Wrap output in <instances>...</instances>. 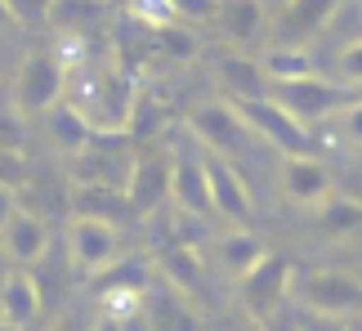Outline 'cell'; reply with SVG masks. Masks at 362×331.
Here are the masks:
<instances>
[{"label": "cell", "instance_id": "cell-1", "mask_svg": "<svg viewBox=\"0 0 362 331\" xmlns=\"http://www.w3.org/2000/svg\"><path fill=\"white\" fill-rule=\"evenodd\" d=\"M291 305L317 318H362V278L344 269H309L291 282Z\"/></svg>", "mask_w": 362, "mask_h": 331}, {"label": "cell", "instance_id": "cell-2", "mask_svg": "<svg viewBox=\"0 0 362 331\" xmlns=\"http://www.w3.org/2000/svg\"><path fill=\"white\" fill-rule=\"evenodd\" d=\"M269 99L282 103L286 112L296 117L304 130H309V126H317V121H327V117H340L344 108L358 99V94H349V86H340V81L309 76V81H286V86H273Z\"/></svg>", "mask_w": 362, "mask_h": 331}, {"label": "cell", "instance_id": "cell-3", "mask_svg": "<svg viewBox=\"0 0 362 331\" xmlns=\"http://www.w3.org/2000/svg\"><path fill=\"white\" fill-rule=\"evenodd\" d=\"M291 282H296V265H291L282 251H269L238 282V300L255 323H269V318H277L282 300H291Z\"/></svg>", "mask_w": 362, "mask_h": 331}, {"label": "cell", "instance_id": "cell-4", "mask_svg": "<svg viewBox=\"0 0 362 331\" xmlns=\"http://www.w3.org/2000/svg\"><path fill=\"white\" fill-rule=\"evenodd\" d=\"M134 161L130 157V134H94V144L76 157V184L81 188H130V175H134Z\"/></svg>", "mask_w": 362, "mask_h": 331}, {"label": "cell", "instance_id": "cell-5", "mask_svg": "<svg viewBox=\"0 0 362 331\" xmlns=\"http://www.w3.org/2000/svg\"><path fill=\"white\" fill-rule=\"evenodd\" d=\"M63 90H67L63 59L49 50H32L18 67V81H13V103H18V112H49L63 99Z\"/></svg>", "mask_w": 362, "mask_h": 331}, {"label": "cell", "instance_id": "cell-6", "mask_svg": "<svg viewBox=\"0 0 362 331\" xmlns=\"http://www.w3.org/2000/svg\"><path fill=\"white\" fill-rule=\"evenodd\" d=\"M233 103H238V112L246 117V126H250L255 139L273 144L277 153H286V157H309V148H313L309 130H304L282 103H273V99H233Z\"/></svg>", "mask_w": 362, "mask_h": 331}, {"label": "cell", "instance_id": "cell-7", "mask_svg": "<svg viewBox=\"0 0 362 331\" xmlns=\"http://www.w3.org/2000/svg\"><path fill=\"white\" fill-rule=\"evenodd\" d=\"M188 130H192V139H197L206 153H219V157H228V153H242V148L255 139L246 126V117L238 112V103H202V108H192L188 112Z\"/></svg>", "mask_w": 362, "mask_h": 331}, {"label": "cell", "instance_id": "cell-8", "mask_svg": "<svg viewBox=\"0 0 362 331\" xmlns=\"http://www.w3.org/2000/svg\"><path fill=\"white\" fill-rule=\"evenodd\" d=\"M144 313H148L152 331H206L202 309L192 305V296H188V291H179V286H170L165 278L148 286V296H144Z\"/></svg>", "mask_w": 362, "mask_h": 331}, {"label": "cell", "instance_id": "cell-9", "mask_svg": "<svg viewBox=\"0 0 362 331\" xmlns=\"http://www.w3.org/2000/svg\"><path fill=\"white\" fill-rule=\"evenodd\" d=\"M67 246H72V260L90 273H103L107 265H117V224H103V219H86L76 215L72 228H67Z\"/></svg>", "mask_w": 362, "mask_h": 331}, {"label": "cell", "instance_id": "cell-10", "mask_svg": "<svg viewBox=\"0 0 362 331\" xmlns=\"http://www.w3.org/2000/svg\"><path fill=\"white\" fill-rule=\"evenodd\" d=\"M175 188V157H161V153H144L134 161V175H130V188H125V197L139 215H152L157 206L170 197Z\"/></svg>", "mask_w": 362, "mask_h": 331}, {"label": "cell", "instance_id": "cell-11", "mask_svg": "<svg viewBox=\"0 0 362 331\" xmlns=\"http://www.w3.org/2000/svg\"><path fill=\"white\" fill-rule=\"evenodd\" d=\"M175 206L184 215H211L215 202H211V179H206V157L202 153H188L179 148L175 153V188H170Z\"/></svg>", "mask_w": 362, "mask_h": 331}, {"label": "cell", "instance_id": "cell-12", "mask_svg": "<svg viewBox=\"0 0 362 331\" xmlns=\"http://www.w3.org/2000/svg\"><path fill=\"white\" fill-rule=\"evenodd\" d=\"M206 157V179H211V202L219 215L228 219H250V211H255V202H250V188L242 184V175L233 170V166L219 157V153H202Z\"/></svg>", "mask_w": 362, "mask_h": 331}, {"label": "cell", "instance_id": "cell-13", "mask_svg": "<svg viewBox=\"0 0 362 331\" xmlns=\"http://www.w3.org/2000/svg\"><path fill=\"white\" fill-rule=\"evenodd\" d=\"M282 192L296 206H322L331 197V170L313 153L309 157H286L282 161Z\"/></svg>", "mask_w": 362, "mask_h": 331}, {"label": "cell", "instance_id": "cell-14", "mask_svg": "<svg viewBox=\"0 0 362 331\" xmlns=\"http://www.w3.org/2000/svg\"><path fill=\"white\" fill-rule=\"evenodd\" d=\"M344 0H286L282 18H277V32H282V45L304 50V40L317 36L322 27L340 13Z\"/></svg>", "mask_w": 362, "mask_h": 331}, {"label": "cell", "instance_id": "cell-15", "mask_svg": "<svg viewBox=\"0 0 362 331\" xmlns=\"http://www.w3.org/2000/svg\"><path fill=\"white\" fill-rule=\"evenodd\" d=\"M0 242H5L13 265H36V260H45V251H49V228H45V219L32 215V211H13L9 224L0 228Z\"/></svg>", "mask_w": 362, "mask_h": 331}, {"label": "cell", "instance_id": "cell-16", "mask_svg": "<svg viewBox=\"0 0 362 331\" xmlns=\"http://www.w3.org/2000/svg\"><path fill=\"white\" fill-rule=\"evenodd\" d=\"M152 282H157V278H152V265H148V260H117V265H107L103 273H94L90 291L99 296V305H103V300H121V296L144 300Z\"/></svg>", "mask_w": 362, "mask_h": 331}, {"label": "cell", "instance_id": "cell-17", "mask_svg": "<svg viewBox=\"0 0 362 331\" xmlns=\"http://www.w3.org/2000/svg\"><path fill=\"white\" fill-rule=\"evenodd\" d=\"M215 72H219V81L233 90V99H269V90H273V81H269V72H264V63L242 59V54H224V59L215 63Z\"/></svg>", "mask_w": 362, "mask_h": 331}, {"label": "cell", "instance_id": "cell-18", "mask_svg": "<svg viewBox=\"0 0 362 331\" xmlns=\"http://www.w3.org/2000/svg\"><path fill=\"white\" fill-rule=\"evenodd\" d=\"M103 18H107V0H49L45 5V23L63 36H86Z\"/></svg>", "mask_w": 362, "mask_h": 331}, {"label": "cell", "instance_id": "cell-19", "mask_svg": "<svg viewBox=\"0 0 362 331\" xmlns=\"http://www.w3.org/2000/svg\"><path fill=\"white\" fill-rule=\"evenodd\" d=\"M72 211L86 219H103V224H125V219L139 215L121 188H81V184L72 192Z\"/></svg>", "mask_w": 362, "mask_h": 331}, {"label": "cell", "instance_id": "cell-20", "mask_svg": "<svg viewBox=\"0 0 362 331\" xmlns=\"http://www.w3.org/2000/svg\"><path fill=\"white\" fill-rule=\"evenodd\" d=\"M49 134H54V144H59L67 157H81L94 144V134H99V130L90 126V117L81 112L76 103H54L49 108Z\"/></svg>", "mask_w": 362, "mask_h": 331}, {"label": "cell", "instance_id": "cell-21", "mask_svg": "<svg viewBox=\"0 0 362 331\" xmlns=\"http://www.w3.org/2000/svg\"><path fill=\"white\" fill-rule=\"evenodd\" d=\"M40 313V286L32 273H13V278L0 286V318L13 327H27Z\"/></svg>", "mask_w": 362, "mask_h": 331}, {"label": "cell", "instance_id": "cell-22", "mask_svg": "<svg viewBox=\"0 0 362 331\" xmlns=\"http://www.w3.org/2000/svg\"><path fill=\"white\" fill-rule=\"evenodd\" d=\"M157 269H161V278L170 282V286H179V291H188V296L202 291V260H197V246H188V242L165 246L161 260H157Z\"/></svg>", "mask_w": 362, "mask_h": 331}, {"label": "cell", "instance_id": "cell-23", "mask_svg": "<svg viewBox=\"0 0 362 331\" xmlns=\"http://www.w3.org/2000/svg\"><path fill=\"white\" fill-rule=\"evenodd\" d=\"M264 255H269V251H264V242L255 238V233H246V228H233V233L219 238V265H224L238 282L259 265Z\"/></svg>", "mask_w": 362, "mask_h": 331}, {"label": "cell", "instance_id": "cell-24", "mask_svg": "<svg viewBox=\"0 0 362 331\" xmlns=\"http://www.w3.org/2000/svg\"><path fill=\"white\" fill-rule=\"evenodd\" d=\"M219 27L228 40H255L264 32V5L259 0H219Z\"/></svg>", "mask_w": 362, "mask_h": 331}, {"label": "cell", "instance_id": "cell-25", "mask_svg": "<svg viewBox=\"0 0 362 331\" xmlns=\"http://www.w3.org/2000/svg\"><path fill=\"white\" fill-rule=\"evenodd\" d=\"M259 63H264V72H269L273 86H286V81H309V76H317V72H313L309 50H296V45H273Z\"/></svg>", "mask_w": 362, "mask_h": 331}, {"label": "cell", "instance_id": "cell-26", "mask_svg": "<svg viewBox=\"0 0 362 331\" xmlns=\"http://www.w3.org/2000/svg\"><path fill=\"white\" fill-rule=\"evenodd\" d=\"M317 228L331 233V238L358 233V228H362V202H358V197H340V192H331V197L317 206Z\"/></svg>", "mask_w": 362, "mask_h": 331}, {"label": "cell", "instance_id": "cell-27", "mask_svg": "<svg viewBox=\"0 0 362 331\" xmlns=\"http://www.w3.org/2000/svg\"><path fill=\"white\" fill-rule=\"evenodd\" d=\"M130 13L148 27V32H161V27H175L179 23V13H175L170 0H134Z\"/></svg>", "mask_w": 362, "mask_h": 331}, {"label": "cell", "instance_id": "cell-28", "mask_svg": "<svg viewBox=\"0 0 362 331\" xmlns=\"http://www.w3.org/2000/svg\"><path fill=\"white\" fill-rule=\"evenodd\" d=\"M161 126V103L148 99V94H139L134 99V112H130V139H144Z\"/></svg>", "mask_w": 362, "mask_h": 331}, {"label": "cell", "instance_id": "cell-29", "mask_svg": "<svg viewBox=\"0 0 362 331\" xmlns=\"http://www.w3.org/2000/svg\"><path fill=\"white\" fill-rule=\"evenodd\" d=\"M157 36V45L165 54H175V59H192L197 54V40H192V32H184V27H161V32H152Z\"/></svg>", "mask_w": 362, "mask_h": 331}, {"label": "cell", "instance_id": "cell-30", "mask_svg": "<svg viewBox=\"0 0 362 331\" xmlns=\"http://www.w3.org/2000/svg\"><path fill=\"white\" fill-rule=\"evenodd\" d=\"M336 72H340V86H362V40H349L336 54Z\"/></svg>", "mask_w": 362, "mask_h": 331}, {"label": "cell", "instance_id": "cell-31", "mask_svg": "<svg viewBox=\"0 0 362 331\" xmlns=\"http://www.w3.org/2000/svg\"><path fill=\"white\" fill-rule=\"evenodd\" d=\"M0 148H23V121H18V103H0Z\"/></svg>", "mask_w": 362, "mask_h": 331}, {"label": "cell", "instance_id": "cell-32", "mask_svg": "<svg viewBox=\"0 0 362 331\" xmlns=\"http://www.w3.org/2000/svg\"><path fill=\"white\" fill-rule=\"evenodd\" d=\"M23 179H27V161H23V153H13V148H0V184L18 188Z\"/></svg>", "mask_w": 362, "mask_h": 331}, {"label": "cell", "instance_id": "cell-33", "mask_svg": "<svg viewBox=\"0 0 362 331\" xmlns=\"http://www.w3.org/2000/svg\"><path fill=\"white\" fill-rule=\"evenodd\" d=\"M179 18H188V23H206V18H215L219 13V0H170Z\"/></svg>", "mask_w": 362, "mask_h": 331}, {"label": "cell", "instance_id": "cell-34", "mask_svg": "<svg viewBox=\"0 0 362 331\" xmlns=\"http://www.w3.org/2000/svg\"><path fill=\"white\" fill-rule=\"evenodd\" d=\"M336 121H340L344 139H349V144H362V99H354V103L344 108V112H340Z\"/></svg>", "mask_w": 362, "mask_h": 331}, {"label": "cell", "instance_id": "cell-35", "mask_svg": "<svg viewBox=\"0 0 362 331\" xmlns=\"http://www.w3.org/2000/svg\"><path fill=\"white\" fill-rule=\"evenodd\" d=\"M296 331H349L344 323H336V318H317V313H300L296 318Z\"/></svg>", "mask_w": 362, "mask_h": 331}, {"label": "cell", "instance_id": "cell-36", "mask_svg": "<svg viewBox=\"0 0 362 331\" xmlns=\"http://www.w3.org/2000/svg\"><path fill=\"white\" fill-rule=\"evenodd\" d=\"M18 211V197H13V188L9 184H0V228L9 224V215Z\"/></svg>", "mask_w": 362, "mask_h": 331}, {"label": "cell", "instance_id": "cell-37", "mask_svg": "<svg viewBox=\"0 0 362 331\" xmlns=\"http://www.w3.org/2000/svg\"><path fill=\"white\" fill-rule=\"evenodd\" d=\"M121 331H152V323H148V313L139 309V313H130V318H121Z\"/></svg>", "mask_w": 362, "mask_h": 331}, {"label": "cell", "instance_id": "cell-38", "mask_svg": "<svg viewBox=\"0 0 362 331\" xmlns=\"http://www.w3.org/2000/svg\"><path fill=\"white\" fill-rule=\"evenodd\" d=\"M13 278V260H9V251H5V242H0V286H5Z\"/></svg>", "mask_w": 362, "mask_h": 331}, {"label": "cell", "instance_id": "cell-39", "mask_svg": "<svg viewBox=\"0 0 362 331\" xmlns=\"http://www.w3.org/2000/svg\"><path fill=\"white\" fill-rule=\"evenodd\" d=\"M90 331H121V323H117V318H107V313H99V323H94Z\"/></svg>", "mask_w": 362, "mask_h": 331}, {"label": "cell", "instance_id": "cell-40", "mask_svg": "<svg viewBox=\"0 0 362 331\" xmlns=\"http://www.w3.org/2000/svg\"><path fill=\"white\" fill-rule=\"evenodd\" d=\"M0 23H13V5H9V0H0Z\"/></svg>", "mask_w": 362, "mask_h": 331}, {"label": "cell", "instance_id": "cell-41", "mask_svg": "<svg viewBox=\"0 0 362 331\" xmlns=\"http://www.w3.org/2000/svg\"><path fill=\"white\" fill-rule=\"evenodd\" d=\"M54 331H81V323H76V318H63V323L54 327Z\"/></svg>", "mask_w": 362, "mask_h": 331}, {"label": "cell", "instance_id": "cell-42", "mask_svg": "<svg viewBox=\"0 0 362 331\" xmlns=\"http://www.w3.org/2000/svg\"><path fill=\"white\" fill-rule=\"evenodd\" d=\"M0 331H23V327H13V323H5V318H0Z\"/></svg>", "mask_w": 362, "mask_h": 331}, {"label": "cell", "instance_id": "cell-43", "mask_svg": "<svg viewBox=\"0 0 362 331\" xmlns=\"http://www.w3.org/2000/svg\"><path fill=\"white\" fill-rule=\"evenodd\" d=\"M349 331H362V318H358V327H349Z\"/></svg>", "mask_w": 362, "mask_h": 331}, {"label": "cell", "instance_id": "cell-44", "mask_svg": "<svg viewBox=\"0 0 362 331\" xmlns=\"http://www.w3.org/2000/svg\"><path fill=\"white\" fill-rule=\"evenodd\" d=\"M233 331H246V327H233Z\"/></svg>", "mask_w": 362, "mask_h": 331}]
</instances>
